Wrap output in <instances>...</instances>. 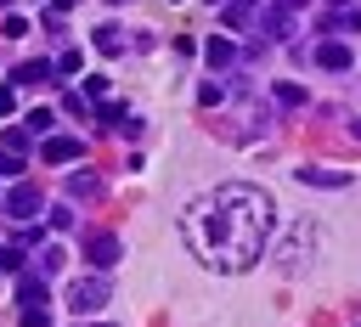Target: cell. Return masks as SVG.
Here are the masks:
<instances>
[{
    "instance_id": "1",
    "label": "cell",
    "mask_w": 361,
    "mask_h": 327,
    "mask_svg": "<svg viewBox=\"0 0 361 327\" xmlns=\"http://www.w3.org/2000/svg\"><path fill=\"white\" fill-rule=\"evenodd\" d=\"M276 226V197L248 180H226L180 209V237L209 271H254Z\"/></svg>"
},
{
    "instance_id": "2",
    "label": "cell",
    "mask_w": 361,
    "mask_h": 327,
    "mask_svg": "<svg viewBox=\"0 0 361 327\" xmlns=\"http://www.w3.org/2000/svg\"><path fill=\"white\" fill-rule=\"evenodd\" d=\"M310 254H316V226H310V220H299V226H293V231L271 248V265H276L282 276H299Z\"/></svg>"
},
{
    "instance_id": "3",
    "label": "cell",
    "mask_w": 361,
    "mask_h": 327,
    "mask_svg": "<svg viewBox=\"0 0 361 327\" xmlns=\"http://www.w3.org/2000/svg\"><path fill=\"white\" fill-rule=\"evenodd\" d=\"M305 6H310V0H271V6H265V39H293Z\"/></svg>"
},
{
    "instance_id": "4",
    "label": "cell",
    "mask_w": 361,
    "mask_h": 327,
    "mask_svg": "<svg viewBox=\"0 0 361 327\" xmlns=\"http://www.w3.org/2000/svg\"><path fill=\"white\" fill-rule=\"evenodd\" d=\"M0 214H6V220H34V214H39V186H11V192L0 197Z\"/></svg>"
},
{
    "instance_id": "5",
    "label": "cell",
    "mask_w": 361,
    "mask_h": 327,
    "mask_svg": "<svg viewBox=\"0 0 361 327\" xmlns=\"http://www.w3.org/2000/svg\"><path fill=\"white\" fill-rule=\"evenodd\" d=\"M68 304H73V310H102V304H107V276H79V282L68 288Z\"/></svg>"
},
{
    "instance_id": "6",
    "label": "cell",
    "mask_w": 361,
    "mask_h": 327,
    "mask_svg": "<svg viewBox=\"0 0 361 327\" xmlns=\"http://www.w3.org/2000/svg\"><path fill=\"white\" fill-rule=\"evenodd\" d=\"M79 152H85L79 135H45V141H39V158H45V164H73Z\"/></svg>"
},
{
    "instance_id": "7",
    "label": "cell",
    "mask_w": 361,
    "mask_h": 327,
    "mask_svg": "<svg viewBox=\"0 0 361 327\" xmlns=\"http://www.w3.org/2000/svg\"><path fill=\"white\" fill-rule=\"evenodd\" d=\"M51 73H56V62H45V56H28V62H17V68H11V85H28V90H39Z\"/></svg>"
},
{
    "instance_id": "8",
    "label": "cell",
    "mask_w": 361,
    "mask_h": 327,
    "mask_svg": "<svg viewBox=\"0 0 361 327\" xmlns=\"http://www.w3.org/2000/svg\"><path fill=\"white\" fill-rule=\"evenodd\" d=\"M85 254H90V265L107 271V265H118V237H113V231H96V237L85 242Z\"/></svg>"
},
{
    "instance_id": "9",
    "label": "cell",
    "mask_w": 361,
    "mask_h": 327,
    "mask_svg": "<svg viewBox=\"0 0 361 327\" xmlns=\"http://www.w3.org/2000/svg\"><path fill=\"white\" fill-rule=\"evenodd\" d=\"M17 304H23V310H51L45 282H39V276H17Z\"/></svg>"
},
{
    "instance_id": "10",
    "label": "cell",
    "mask_w": 361,
    "mask_h": 327,
    "mask_svg": "<svg viewBox=\"0 0 361 327\" xmlns=\"http://www.w3.org/2000/svg\"><path fill=\"white\" fill-rule=\"evenodd\" d=\"M316 62L338 73V68H350V62H355V51H350L344 39H322V45H316Z\"/></svg>"
},
{
    "instance_id": "11",
    "label": "cell",
    "mask_w": 361,
    "mask_h": 327,
    "mask_svg": "<svg viewBox=\"0 0 361 327\" xmlns=\"http://www.w3.org/2000/svg\"><path fill=\"white\" fill-rule=\"evenodd\" d=\"M254 11H259V0H226V11H220V23L237 34V28H248L254 23Z\"/></svg>"
},
{
    "instance_id": "12",
    "label": "cell",
    "mask_w": 361,
    "mask_h": 327,
    "mask_svg": "<svg viewBox=\"0 0 361 327\" xmlns=\"http://www.w3.org/2000/svg\"><path fill=\"white\" fill-rule=\"evenodd\" d=\"M90 45H96V51H102V56H118V51H124V34H118V28H113V23H102V28H96V34H90Z\"/></svg>"
},
{
    "instance_id": "13",
    "label": "cell",
    "mask_w": 361,
    "mask_h": 327,
    "mask_svg": "<svg viewBox=\"0 0 361 327\" xmlns=\"http://www.w3.org/2000/svg\"><path fill=\"white\" fill-rule=\"evenodd\" d=\"M293 180H299V186H344V175H338V169H310V164H305Z\"/></svg>"
},
{
    "instance_id": "14",
    "label": "cell",
    "mask_w": 361,
    "mask_h": 327,
    "mask_svg": "<svg viewBox=\"0 0 361 327\" xmlns=\"http://www.w3.org/2000/svg\"><path fill=\"white\" fill-rule=\"evenodd\" d=\"M203 56H209L214 68H231V62H237V45H231V39H209V45H203Z\"/></svg>"
},
{
    "instance_id": "15",
    "label": "cell",
    "mask_w": 361,
    "mask_h": 327,
    "mask_svg": "<svg viewBox=\"0 0 361 327\" xmlns=\"http://www.w3.org/2000/svg\"><path fill=\"white\" fill-rule=\"evenodd\" d=\"M271 90H276V101H282V107H305V85L282 79V85H271Z\"/></svg>"
},
{
    "instance_id": "16",
    "label": "cell",
    "mask_w": 361,
    "mask_h": 327,
    "mask_svg": "<svg viewBox=\"0 0 361 327\" xmlns=\"http://www.w3.org/2000/svg\"><path fill=\"white\" fill-rule=\"evenodd\" d=\"M68 192H73V197H96V192H102V180H96L90 169H79V175L68 180Z\"/></svg>"
},
{
    "instance_id": "17",
    "label": "cell",
    "mask_w": 361,
    "mask_h": 327,
    "mask_svg": "<svg viewBox=\"0 0 361 327\" xmlns=\"http://www.w3.org/2000/svg\"><path fill=\"white\" fill-rule=\"evenodd\" d=\"M28 135H34L28 124H23V130H0V147H11V152H28Z\"/></svg>"
},
{
    "instance_id": "18",
    "label": "cell",
    "mask_w": 361,
    "mask_h": 327,
    "mask_svg": "<svg viewBox=\"0 0 361 327\" xmlns=\"http://www.w3.org/2000/svg\"><path fill=\"white\" fill-rule=\"evenodd\" d=\"M23 164H28V152H11V147H0V175H23Z\"/></svg>"
},
{
    "instance_id": "19",
    "label": "cell",
    "mask_w": 361,
    "mask_h": 327,
    "mask_svg": "<svg viewBox=\"0 0 361 327\" xmlns=\"http://www.w3.org/2000/svg\"><path fill=\"white\" fill-rule=\"evenodd\" d=\"M96 118H102V124H130V118H124V107H118V101H96Z\"/></svg>"
},
{
    "instance_id": "20",
    "label": "cell",
    "mask_w": 361,
    "mask_h": 327,
    "mask_svg": "<svg viewBox=\"0 0 361 327\" xmlns=\"http://www.w3.org/2000/svg\"><path fill=\"white\" fill-rule=\"evenodd\" d=\"M107 85H113V79H102V73H90V79H85V96H90V101H107Z\"/></svg>"
},
{
    "instance_id": "21",
    "label": "cell",
    "mask_w": 361,
    "mask_h": 327,
    "mask_svg": "<svg viewBox=\"0 0 361 327\" xmlns=\"http://www.w3.org/2000/svg\"><path fill=\"white\" fill-rule=\"evenodd\" d=\"M51 118H56V113H51V107H34V113H28V118H23V124H28V130H34V135H39V130H51Z\"/></svg>"
},
{
    "instance_id": "22",
    "label": "cell",
    "mask_w": 361,
    "mask_h": 327,
    "mask_svg": "<svg viewBox=\"0 0 361 327\" xmlns=\"http://www.w3.org/2000/svg\"><path fill=\"white\" fill-rule=\"evenodd\" d=\"M45 226H51V231H68V226H73V209H68V203H56V209H51V220H45Z\"/></svg>"
},
{
    "instance_id": "23",
    "label": "cell",
    "mask_w": 361,
    "mask_h": 327,
    "mask_svg": "<svg viewBox=\"0 0 361 327\" xmlns=\"http://www.w3.org/2000/svg\"><path fill=\"white\" fill-rule=\"evenodd\" d=\"M0 271H23V242H11V248H0Z\"/></svg>"
},
{
    "instance_id": "24",
    "label": "cell",
    "mask_w": 361,
    "mask_h": 327,
    "mask_svg": "<svg viewBox=\"0 0 361 327\" xmlns=\"http://www.w3.org/2000/svg\"><path fill=\"white\" fill-rule=\"evenodd\" d=\"M79 68H85L79 51H62V56H56V73H79Z\"/></svg>"
},
{
    "instance_id": "25",
    "label": "cell",
    "mask_w": 361,
    "mask_h": 327,
    "mask_svg": "<svg viewBox=\"0 0 361 327\" xmlns=\"http://www.w3.org/2000/svg\"><path fill=\"white\" fill-rule=\"evenodd\" d=\"M197 101H203V107H220V101H226V85H203Z\"/></svg>"
},
{
    "instance_id": "26",
    "label": "cell",
    "mask_w": 361,
    "mask_h": 327,
    "mask_svg": "<svg viewBox=\"0 0 361 327\" xmlns=\"http://www.w3.org/2000/svg\"><path fill=\"white\" fill-rule=\"evenodd\" d=\"M39 271H62V248L45 242V248H39Z\"/></svg>"
},
{
    "instance_id": "27",
    "label": "cell",
    "mask_w": 361,
    "mask_h": 327,
    "mask_svg": "<svg viewBox=\"0 0 361 327\" xmlns=\"http://www.w3.org/2000/svg\"><path fill=\"white\" fill-rule=\"evenodd\" d=\"M11 113H17V90H11V85H0V118H11Z\"/></svg>"
},
{
    "instance_id": "28",
    "label": "cell",
    "mask_w": 361,
    "mask_h": 327,
    "mask_svg": "<svg viewBox=\"0 0 361 327\" xmlns=\"http://www.w3.org/2000/svg\"><path fill=\"white\" fill-rule=\"evenodd\" d=\"M0 28H6V39H23V34H28V23H23V17H6Z\"/></svg>"
},
{
    "instance_id": "29",
    "label": "cell",
    "mask_w": 361,
    "mask_h": 327,
    "mask_svg": "<svg viewBox=\"0 0 361 327\" xmlns=\"http://www.w3.org/2000/svg\"><path fill=\"white\" fill-rule=\"evenodd\" d=\"M23 327H51V310H23Z\"/></svg>"
},
{
    "instance_id": "30",
    "label": "cell",
    "mask_w": 361,
    "mask_h": 327,
    "mask_svg": "<svg viewBox=\"0 0 361 327\" xmlns=\"http://www.w3.org/2000/svg\"><path fill=\"white\" fill-rule=\"evenodd\" d=\"M350 28H355V34H361V11H355V17H350Z\"/></svg>"
},
{
    "instance_id": "31",
    "label": "cell",
    "mask_w": 361,
    "mask_h": 327,
    "mask_svg": "<svg viewBox=\"0 0 361 327\" xmlns=\"http://www.w3.org/2000/svg\"><path fill=\"white\" fill-rule=\"evenodd\" d=\"M350 135H355V141H361V118H355V130H350Z\"/></svg>"
},
{
    "instance_id": "32",
    "label": "cell",
    "mask_w": 361,
    "mask_h": 327,
    "mask_svg": "<svg viewBox=\"0 0 361 327\" xmlns=\"http://www.w3.org/2000/svg\"><path fill=\"white\" fill-rule=\"evenodd\" d=\"M96 327H113V321H96Z\"/></svg>"
},
{
    "instance_id": "33",
    "label": "cell",
    "mask_w": 361,
    "mask_h": 327,
    "mask_svg": "<svg viewBox=\"0 0 361 327\" xmlns=\"http://www.w3.org/2000/svg\"><path fill=\"white\" fill-rule=\"evenodd\" d=\"M333 6H344V0H333Z\"/></svg>"
},
{
    "instance_id": "34",
    "label": "cell",
    "mask_w": 361,
    "mask_h": 327,
    "mask_svg": "<svg viewBox=\"0 0 361 327\" xmlns=\"http://www.w3.org/2000/svg\"><path fill=\"white\" fill-rule=\"evenodd\" d=\"M0 6H6V0H0Z\"/></svg>"
}]
</instances>
